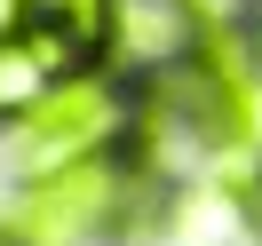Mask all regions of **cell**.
I'll return each mask as SVG.
<instances>
[{
    "label": "cell",
    "mask_w": 262,
    "mask_h": 246,
    "mask_svg": "<svg viewBox=\"0 0 262 246\" xmlns=\"http://www.w3.org/2000/svg\"><path fill=\"white\" fill-rule=\"evenodd\" d=\"M112 135H119V96H112V87H96V80H64L56 96H40L32 111H24L16 159L32 167V175H56V167L96 159Z\"/></svg>",
    "instance_id": "cell-1"
},
{
    "label": "cell",
    "mask_w": 262,
    "mask_h": 246,
    "mask_svg": "<svg viewBox=\"0 0 262 246\" xmlns=\"http://www.w3.org/2000/svg\"><path fill=\"white\" fill-rule=\"evenodd\" d=\"M16 24L64 40L72 56H88V48L112 40V0H16Z\"/></svg>",
    "instance_id": "cell-4"
},
{
    "label": "cell",
    "mask_w": 262,
    "mask_h": 246,
    "mask_svg": "<svg viewBox=\"0 0 262 246\" xmlns=\"http://www.w3.org/2000/svg\"><path fill=\"white\" fill-rule=\"evenodd\" d=\"M64 64H72L64 40L16 24V32L0 40V119H8V111H32L40 96H56V87H64Z\"/></svg>",
    "instance_id": "cell-3"
},
{
    "label": "cell",
    "mask_w": 262,
    "mask_h": 246,
    "mask_svg": "<svg viewBox=\"0 0 262 246\" xmlns=\"http://www.w3.org/2000/svg\"><path fill=\"white\" fill-rule=\"evenodd\" d=\"M112 198H119L112 167H96V159L56 167V175H40L32 191H24V207H16V238H24V246H80L88 230L112 214Z\"/></svg>",
    "instance_id": "cell-2"
}]
</instances>
